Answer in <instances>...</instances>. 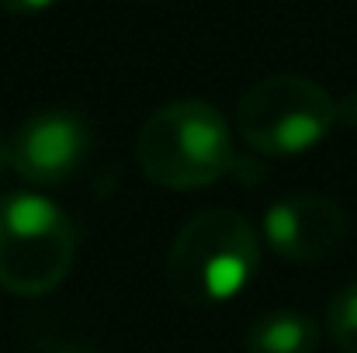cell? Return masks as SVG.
Listing matches in <instances>:
<instances>
[{
  "mask_svg": "<svg viewBox=\"0 0 357 353\" xmlns=\"http://www.w3.org/2000/svg\"><path fill=\"white\" fill-rule=\"evenodd\" d=\"M264 233L274 253L295 263H316L347 242V215L323 194H291L271 205Z\"/></svg>",
  "mask_w": 357,
  "mask_h": 353,
  "instance_id": "obj_6",
  "label": "cell"
},
{
  "mask_svg": "<svg viewBox=\"0 0 357 353\" xmlns=\"http://www.w3.org/2000/svg\"><path fill=\"white\" fill-rule=\"evenodd\" d=\"M337 121L333 97L309 77L281 73L253 84L236 104L239 135L267 156H295L312 149Z\"/></svg>",
  "mask_w": 357,
  "mask_h": 353,
  "instance_id": "obj_4",
  "label": "cell"
},
{
  "mask_svg": "<svg viewBox=\"0 0 357 353\" xmlns=\"http://www.w3.org/2000/svg\"><path fill=\"white\" fill-rule=\"evenodd\" d=\"M77 256V233L42 194L0 198V288L21 298L59 288Z\"/></svg>",
  "mask_w": 357,
  "mask_h": 353,
  "instance_id": "obj_3",
  "label": "cell"
},
{
  "mask_svg": "<svg viewBox=\"0 0 357 353\" xmlns=\"http://www.w3.org/2000/svg\"><path fill=\"white\" fill-rule=\"evenodd\" d=\"M135 156L153 184L195 191L233 170V135L208 101H170L139 128Z\"/></svg>",
  "mask_w": 357,
  "mask_h": 353,
  "instance_id": "obj_1",
  "label": "cell"
},
{
  "mask_svg": "<svg viewBox=\"0 0 357 353\" xmlns=\"http://www.w3.org/2000/svg\"><path fill=\"white\" fill-rule=\"evenodd\" d=\"M326 329L344 353H357V284L333 295L326 308Z\"/></svg>",
  "mask_w": 357,
  "mask_h": 353,
  "instance_id": "obj_8",
  "label": "cell"
},
{
  "mask_svg": "<svg viewBox=\"0 0 357 353\" xmlns=\"http://www.w3.org/2000/svg\"><path fill=\"white\" fill-rule=\"evenodd\" d=\"M52 3L56 0H0V7L10 10V14H38V10L52 7Z\"/></svg>",
  "mask_w": 357,
  "mask_h": 353,
  "instance_id": "obj_9",
  "label": "cell"
},
{
  "mask_svg": "<svg viewBox=\"0 0 357 353\" xmlns=\"http://www.w3.org/2000/svg\"><path fill=\"white\" fill-rule=\"evenodd\" d=\"M10 166V142H3L0 139V177H3V170Z\"/></svg>",
  "mask_w": 357,
  "mask_h": 353,
  "instance_id": "obj_10",
  "label": "cell"
},
{
  "mask_svg": "<svg viewBox=\"0 0 357 353\" xmlns=\"http://www.w3.org/2000/svg\"><path fill=\"white\" fill-rule=\"evenodd\" d=\"M59 353H84V350H59Z\"/></svg>",
  "mask_w": 357,
  "mask_h": 353,
  "instance_id": "obj_11",
  "label": "cell"
},
{
  "mask_svg": "<svg viewBox=\"0 0 357 353\" xmlns=\"http://www.w3.org/2000/svg\"><path fill=\"white\" fill-rule=\"evenodd\" d=\"M260 260L253 226L233 208L188 219L167 253V284L184 305H219L239 295Z\"/></svg>",
  "mask_w": 357,
  "mask_h": 353,
  "instance_id": "obj_2",
  "label": "cell"
},
{
  "mask_svg": "<svg viewBox=\"0 0 357 353\" xmlns=\"http://www.w3.org/2000/svg\"><path fill=\"white\" fill-rule=\"evenodd\" d=\"M91 152V125L73 111H42L21 121L10 139V166L38 184H66Z\"/></svg>",
  "mask_w": 357,
  "mask_h": 353,
  "instance_id": "obj_5",
  "label": "cell"
},
{
  "mask_svg": "<svg viewBox=\"0 0 357 353\" xmlns=\"http://www.w3.org/2000/svg\"><path fill=\"white\" fill-rule=\"evenodd\" d=\"M319 326L302 312H267L246 333V353H312Z\"/></svg>",
  "mask_w": 357,
  "mask_h": 353,
  "instance_id": "obj_7",
  "label": "cell"
}]
</instances>
